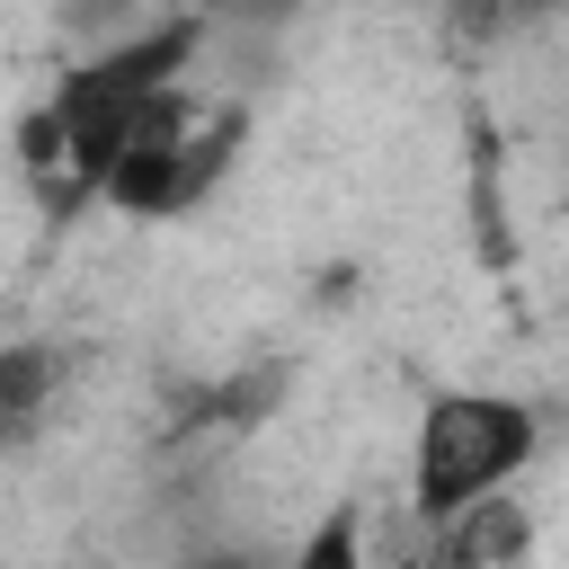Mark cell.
I'll return each instance as SVG.
<instances>
[{"label": "cell", "instance_id": "cell-7", "mask_svg": "<svg viewBox=\"0 0 569 569\" xmlns=\"http://www.w3.org/2000/svg\"><path fill=\"white\" fill-rule=\"evenodd\" d=\"M551 0H445V18L462 27V36H480V44H507L516 27H533Z\"/></svg>", "mask_w": 569, "mask_h": 569}, {"label": "cell", "instance_id": "cell-9", "mask_svg": "<svg viewBox=\"0 0 569 569\" xmlns=\"http://www.w3.org/2000/svg\"><path fill=\"white\" fill-rule=\"evenodd\" d=\"M204 569H249V560H240V551H222V560H204Z\"/></svg>", "mask_w": 569, "mask_h": 569}, {"label": "cell", "instance_id": "cell-5", "mask_svg": "<svg viewBox=\"0 0 569 569\" xmlns=\"http://www.w3.org/2000/svg\"><path fill=\"white\" fill-rule=\"evenodd\" d=\"M62 27L80 36V53H98V44L142 36V27H151V9H142V0H62Z\"/></svg>", "mask_w": 569, "mask_h": 569}, {"label": "cell", "instance_id": "cell-4", "mask_svg": "<svg viewBox=\"0 0 569 569\" xmlns=\"http://www.w3.org/2000/svg\"><path fill=\"white\" fill-rule=\"evenodd\" d=\"M525 560V516L507 498H480L471 516L436 525V569H516Z\"/></svg>", "mask_w": 569, "mask_h": 569}, {"label": "cell", "instance_id": "cell-3", "mask_svg": "<svg viewBox=\"0 0 569 569\" xmlns=\"http://www.w3.org/2000/svg\"><path fill=\"white\" fill-rule=\"evenodd\" d=\"M231 160H240V107H204L196 89H169L133 124V142H124V160L107 178V204L142 213V222H169V213L204 204L231 178Z\"/></svg>", "mask_w": 569, "mask_h": 569}, {"label": "cell", "instance_id": "cell-2", "mask_svg": "<svg viewBox=\"0 0 569 569\" xmlns=\"http://www.w3.org/2000/svg\"><path fill=\"white\" fill-rule=\"evenodd\" d=\"M542 445V418L507 391H436L418 409V436H409V507L427 525H453L471 516L480 498H498Z\"/></svg>", "mask_w": 569, "mask_h": 569}, {"label": "cell", "instance_id": "cell-6", "mask_svg": "<svg viewBox=\"0 0 569 569\" xmlns=\"http://www.w3.org/2000/svg\"><path fill=\"white\" fill-rule=\"evenodd\" d=\"M284 569H365V533H356V516L338 507V516H320L302 542H293V560Z\"/></svg>", "mask_w": 569, "mask_h": 569}, {"label": "cell", "instance_id": "cell-1", "mask_svg": "<svg viewBox=\"0 0 569 569\" xmlns=\"http://www.w3.org/2000/svg\"><path fill=\"white\" fill-rule=\"evenodd\" d=\"M196 44H204V18L178 9V18H151L142 36H124V44L80 53V62L53 80V98H44V107L27 116V133H18L27 178H36V196H44L53 213L107 196V178H116L133 124H142L169 89H187Z\"/></svg>", "mask_w": 569, "mask_h": 569}, {"label": "cell", "instance_id": "cell-8", "mask_svg": "<svg viewBox=\"0 0 569 569\" xmlns=\"http://www.w3.org/2000/svg\"><path fill=\"white\" fill-rule=\"evenodd\" d=\"M44 373H53V365H44V347H9V427H18V436L36 427V400H44Z\"/></svg>", "mask_w": 569, "mask_h": 569}]
</instances>
